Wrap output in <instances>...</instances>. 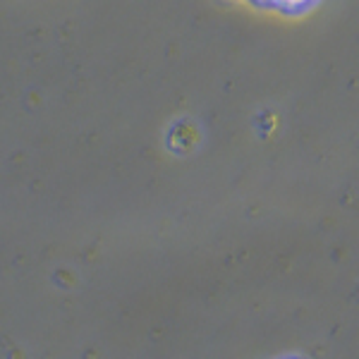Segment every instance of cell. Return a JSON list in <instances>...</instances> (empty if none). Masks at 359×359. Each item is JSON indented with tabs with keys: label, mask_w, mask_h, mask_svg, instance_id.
Masks as SVG:
<instances>
[{
	"label": "cell",
	"mask_w": 359,
	"mask_h": 359,
	"mask_svg": "<svg viewBox=\"0 0 359 359\" xmlns=\"http://www.w3.org/2000/svg\"><path fill=\"white\" fill-rule=\"evenodd\" d=\"M280 5H285V8H302L304 3H309V0H278Z\"/></svg>",
	"instance_id": "obj_1"
}]
</instances>
